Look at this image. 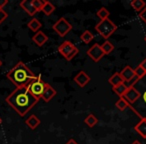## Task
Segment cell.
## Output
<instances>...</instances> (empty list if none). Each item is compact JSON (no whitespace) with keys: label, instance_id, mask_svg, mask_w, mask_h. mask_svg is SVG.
<instances>
[{"label":"cell","instance_id":"38","mask_svg":"<svg viewBox=\"0 0 146 144\" xmlns=\"http://www.w3.org/2000/svg\"><path fill=\"white\" fill-rule=\"evenodd\" d=\"M145 41H146V37H145Z\"/></svg>","mask_w":146,"mask_h":144},{"label":"cell","instance_id":"28","mask_svg":"<svg viewBox=\"0 0 146 144\" xmlns=\"http://www.w3.org/2000/svg\"><path fill=\"white\" fill-rule=\"evenodd\" d=\"M7 16H8V15H7V13L5 12L2 8H0V24H1V23H2L3 21L7 18Z\"/></svg>","mask_w":146,"mask_h":144},{"label":"cell","instance_id":"36","mask_svg":"<svg viewBox=\"0 0 146 144\" xmlns=\"http://www.w3.org/2000/svg\"><path fill=\"white\" fill-rule=\"evenodd\" d=\"M1 65H2V61L0 60V67H1Z\"/></svg>","mask_w":146,"mask_h":144},{"label":"cell","instance_id":"34","mask_svg":"<svg viewBox=\"0 0 146 144\" xmlns=\"http://www.w3.org/2000/svg\"><path fill=\"white\" fill-rule=\"evenodd\" d=\"M141 96H142V98H143V101L146 103V91H144L143 95H141Z\"/></svg>","mask_w":146,"mask_h":144},{"label":"cell","instance_id":"15","mask_svg":"<svg viewBox=\"0 0 146 144\" xmlns=\"http://www.w3.org/2000/svg\"><path fill=\"white\" fill-rule=\"evenodd\" d=\"M25 123H26V125L28 126L30 129L34 130L40 125V120H39V118H37L36 115H31L27 118Z\"/></svg>","mask_w":146,"mask_h":144},{"label":"cell","instance_id":"2","mask_svg":"<svg viewBox=\"0 0 146 144\" xmlns=\"http://www.w3.org/2000/svg\"><path fill=\"white\" fill-rule=\"evenodd\" d=\"M37 77L38 76L35 75L22 61H19L7 73V78L17 87L27 86L31 81L37 79Z\"/></svg>","mask_w":146,"mask_h":144},{"label":"cell","instance_id":"19","mask_svg":"<svg viewBox=\"0 0 146 144\" xmlns=\"http://www.w3.org/2000/svg\"><path fill=\"white\" fill-rule=\"evenodd\" d=\"M112 89L115 92V94H117L119 97H123L125 92L127 91V89H128V85H126L125 83H121V84H119V85L113 87Z\"/></svg>","mask_w":146,"mask_h":144},{"label":"cell","instance_id":"22","mask_svg":"<svg viewBox=\"0 0 146 144\" xmlns=\"http://www.w3.org/2000/svg\"><path fill=\"white\" fill-rule=\"evenodd\" d=\"M93 38H94V35L92 34V33L90 32L89 30H85L81 34V36H80V39L82 40V42L85 43V44H88V43H90L92 40H93Z\"/></svg>","mask_w":146,"mask_h":144},{"label":"cell","instance_id":"11","mask_svg":"<svg viewBox=\"0 0 146 144\" xmlns=\"http://www.w3.org/2000/svg\"><path fill=\"white\" fill-rule=\"evenodd\" d=\"M20 7L30 16H33L35 13L37 12L36 9L34 8V6L32 5V2L30 0H23L20 2Z\"/></svg>","mask_w":146,"mask_h":144},{"label":"cell","instance_id":"23","mask_svg":"<svg viewBox=\"0 0 146 144\" xmlns=\"http://www.w3.org/2000/svg\"><path fill=\"white\" fill-rule=\"evenodd\" d=\"M84 122H85V124H87V126H89V127H94V126L97 124L98 119H97V117H95V116L93 115V114L90 113L89 115L85 118Z\"/></svg>","mask_w":146,"mask_h":144},{"label":"cell","instance_id":"4","mask_svg":"<svg viewBox=\"0 0 146 144\" xmlns=\"http://www.w3.org/2000/svg\"><path fill=\"white\" fill-rule=\"evenodd\" d=\"M46 85H47V83H45L42 80V78H41V76L39 75L38 77H37V79L31 81L30 83L27 85V89L29 90V92H30L36 99L39 100L40 98H42V95H43V93H44Z\"/></svg>","mask_w":146,"mask_h":144},{"label":"cell","instance_id":"21","mask_svg":"<svg viewBox=\"0 0 146 144\" xmlns=\"http://www.w3.org/2000/svg\"><path fill=\"white\" fill-rule=\"evenodd\" d=\"M115 106L119 110H121V111L125 110L126 108H128V107H131V105H130V104L128 103V101L124 97H119V99H118L117 101H116Z\"/></svg>","mask_w":146,"mask_h":144},{"label":"cell","instance_id":"16","mask_svg":"<svg viewBox=\"0 0 146 144\" xmlns=\"http://www.w3.org/2000/svg\"><path fill=\"white\" fill-rule=\"evenodd\" d=\"M27 27H28L31 31H33V32H38V31H40V28L42 27V24H41V22L38 19L33 18L28 22Z\"/></svg>","mask_w":146,"mask_h":144},{"label":"cell","instance_id":"5","mask_svg":"<svg viewBox=\"0 0 146 144\" xmlns=\"http://www.w3.org/2000/svg\"><path fill=\"white\" fill-rule=\"evenodd\" d=\"M58 52L64 57L66 60L70 61L78 54V48L70 41H64L58 47Z\"/></svg>","mask_w":146,"mask_h":144},{"label":"cell","instance_id":"31","mask_svg":"<svg viewBox=\"0 0 146 144\" xmlns=\"http://www.w3.org/2000/svg\"><path fill=\"white\" fill-rule=\"evenodd\" d=\"M8 3V0H0V8H3Z\"/></svg>","mask_w":146,"mask_h":144},{"label":"cell","instance_id":"9","mask_svg":"<svg viewBox=\"0 0 146 144\" xmlns=\"http://www.w3.org/2000/svg\"><path fill=\"white\" fill-rule=\"evenodd\" d=\"M89 81H90V76L83 70L79 71V73L76 74L75 77H74V82L81 88H83L84 86L87 85L89 83Z\"/></svg>","mask_w":146,"mask_h":144},{"label":"cell","instance_id":"1","mask_svg":"<svg viewBox=\"0 0 146 144\" xmlns=\"http://www.w3.org/2000/svg\"><path fill=\"white\" fill-rule=\"evenodd\" d=\"M39 100L36 99L27 89V86L17 87L12 93L7 96L6 102L19 114L25 116L37 103Z\"/></svg>","mask_w":146,"mask_h":144},{"label":"cell","instance_id":"24","mask_svg":"<svg viewBox=\"0 0 146 144\" xmlns=\"http://www.w3.org/2000/svg\"><path fill=\"white\" fill-rule=\"evenodd\" d=\"M101 48H102V50H103L104 54L106 55V54H109V53H111L112 51L114 50V45L112 44L111 42H109L108 40H106L105 42L101 45Z\"/></svg>","mask_w":146,"mask_h":144},{"label":"cell","instance_id":"30","mask_svg":"<svg viewBox=\"0 0 146 144\" xmlns=\"http://www.w3.org/2000/svg\"><path fill=\"white\" fill-rule=\"evenodd\" d=\"M139 16H140V18L146 23V7L143 9V11H141V12L139 13Z\"/></svg>","mask_w":146,"mask_h":144},{"label":"cell","instance_id":"6","mask_svg":"<svg viewBox=\"0 0 146 144\" xmlns=\"http://www.w3.org/2000/svg\"><path fill=\"white\" fill-rule=\"evenodd\" d=\"M52 29L60 37H64L72 30V25L67 21L66 18L61 17L52 25Z\"/></svg>","mask_w":146,"mask_h":144},{"label":"cell","instance_id":"3","mask_svg":"<svg viewBox=\"0 0 146 144\" xmlns=\"http://www.w3.org/2000/svg\"><path fill=\"white\" fill-rule=\"evenodd\" d=\"M117 29L116 24H114L113 21H111L109 18L105 20H100L95 26V30L101 35L103 38L108 39Z\"/></svg>","mask_w":146,"mask_h":144},{"label":"cell","instance_id":"14","mask_svg":"<svg viewBox=\"0 0 146 144\" xmlns=\"http://www.w3.org/2000/svg\"><path fill=\"white\" fill-rule=\"evenodd\" d=\"M56 94H57L56 90H55L51 85L47 84L46 88H45V90H44V93H43V95H42V99L44 100L45 102H49L55 95H56Z\"/></svg>","mask_w":146,"mask_h":144},{"label":"cell","instance_id":"7","mask_svg":"<svg viewBox=\"0 0 146 144\" xmlns=\"http://www.w3.org/2000/svg\"><path fill=\"white\" fill-rule=\"evenodd\" d=\"M87 55L94 61V62H98L105 54H104L103 50H102L101 45H99L98 43H95L91 48L88 49Z\"/></svg>","mask_w":146,"mask_h":144},{"label":"cell","instance_id":"27","mask_svg":"<svg viewBox=\"0 0 146 144\" xmlns=\"http://www.w3.org/2000/svg\"><path fill=\"white\" fill-rule=\"evenodd\" d=\"M31 2H32V5L36 9L37 12L42 10V7L44 5V1H42V0H31Z\"/></svg>","mask_w":146,"mask_h":144},{"label":"cell","instance_id":"13","mask_svg":"<svg viewBox=\"0 0 146 144\" xmlns=\"http://www.w3.org/2000/svg\"><path fill=\"white\" fill-rule=\"evenodd\" d=\"M134 129L142 138L146 139V118H141V120L134 126Z\"/></svg>","mask_w":146,"mask_h":144},{"label":"cell","instance_id":"37","mask_svg":"<svg viewBox=\"0 0 146 144\" xmlns=\"http://www.w3.org/2000/svg\"><path fill=\"white\" fill-rule=\"evenodd\" d=\"M2 123V120H1V117H0V124Z\"/></svg>","mask_w":146,"mask_h":144},{"label":"cell","instance_id":"17","mask_svg":"<svg viewBox=\"0 0 146 144\" xmlns=\"http://www.w3.org/2000/svg\"><path fill=\"white\" fill-rule=\"evenodd\" d=\"M130 5L131 7L136 11V12H141L143 11V9L146 7V3L144 2L143 0H133L130 2Z\"/></svg>","mask_w":146,"mask_h":144},{"label":"cell","instance_id":"8","mask_svg":"<svg viewBox=\"0 0 146 144\" xmlns=\"http://www.w3.org/2000/svg\"><path fill=\"white\" fill-rule=\"evenodd\" d=\"M123 97L127 100L129 104H133V103H135V102L137 101L140 97H141V93H140V92L138 91L134 86H129L128 89H127V91H126L125 94H124Z\"/></svg>","mask_w":146,"mask_h":144},{"label":"cell","instance_id":"33","mask_svg":"<svg viewBox=\"0 0 146 144\" xmlns=\"http://www.w3.org/2000/svg\"><path fill=\"white\" fill-rule=\"evenodd\" d=\"M65 144H78V143H77V142H76L74 139H69L68 141H67Z\"/></svg>","mask_w":146,"mask_h":144},{"label":"cell","instance_id":"32","mask_svg":"<svg viewBox=\"0 0 146 144\" xmlns=\"http://www.w3.org/2000/svg\"><path fill=\"white\" fill-rule=\"evenodd\" d=\"M140 66H141L142 67V68H143L144 69V70H145L146 71V58L145 59H144V60L143 61H142V62L141 63H140Z\"/></svg>","mask_w":146,"mask_h":144},{"label":"cell","instance_id":"10","mask_svg":"<svg viewBox=\"0 0 146 144\" xmlns=\"http://www.w3.org/2000/svg\"><path fill=\"white\" fill-rule=\"evenodd\" d=\"M32 40H33V42L37 45V46L41 47L47 42L48 37H47V35L45 34L43 31H38V32L35 33L34 36L32 37Z\"/></svg>","mask_w":146,"mask_h":144},{"label":"cell","instance_id":"18","mask_svg":"<svg viewBox=\"0 0 146 144\" xmlns=\"http://www.w3.org/2000/svg\"><path fill=\"white\" fill-rule=\"evenodd\" d=\"M108 82H109L113 87H115V86L119 85V84H121V83H125L123 78H122V76L120 75V73H114L113 75L109 78Z\"/></svg>","mask_w":146,"mask_h":144},{"label":"cell","instance_id":"12","mask_svg":"<svg viewBox=\"0 0 146 144\" xmlns=\"http://www.w3.org/2000/svg\"><path fill=\"white\" fill-rule=\"evenodd\" d=\"M120 75L122 76L124 82H127L128 83L135 76V72H134V69L131 68L130 66H125L122 69L121 72H120Z\"/></svg>","mask_w":146,"mask_h":144},{"label":"cell","instance_id":"26","mask_svg":"<svg viewBox=\"0 0 146 144\" xmlns=\"http://www.w3.org/2000/svg\"><path fill=\"white\" fill-rule=\"evenodd\" d=\"M134 72H135V76H137L139 79H142V78L146 75V71L144 70L140 65H138V66L134 69Z\"/></svg>","mask_w":146,"mask_h":144},{"label":"cell","instance_id":"35","mask_svg":"<svg viewBox=\"0 0 146 144\" xmlns=\"http://www.w3.org/2000/svg\"><path fill=\"white\" fill-rule=\"evenodd\" d=\"M131 144H142V143L140 141H138V140H135V141H133Z\"/></svg>","mask_w":146,"mask_h":144},{"label":"cell","instance_id":"29","mask_svg":"<svg viewBox=\"0 0 146 144\" xmlns=\"http://www.w3.org/2000/svg\"><path fill=\"white\" fill-rule=\"evenodd\" d=\"M139 78L137 77V76H134L133 78H132L131 80H130L129 82H128V87H129V86H134V84L135 83H137L138 81H139Z\"/></svg>","mask_w":146,"mask_h":144},{"label":"cell","instance_id":"20","mask_svg":"<svg viewBox=\"0 0 146 144\" xmlns=\"http://www.w3.org/2000/svg\"><path fill=\"white\" fill-rule=\"evenodd\" d=\"M55 10V6L52 4L51 2H49V1H44V5H43L42 7V12L44 13L45 15H51L53 12H54Z\"/></svg>","mask_w":146,"mask_h":144},{"label":"cell","instance_id":"25","mask_svg":"<svg viewBox=\"0 0 146 144\" xmlns=\"http://www.w3.org/2000/svg\"><path fill=\"white\" fill-rule=\"evenodd\" d=\"M96 15L99 17L100 20H105V19H108V17H109V15H110V12L105 7H102V8H100L99 10L97 11Z\"/></svg>","mask_w":146,"mask_h":144}]
</instances>
